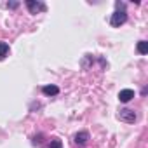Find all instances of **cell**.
Segmentation results:
<instances>
[{"mask_svg":"<svg viewBox=\"0 0 148 148\" xmlns=\"http://www.w3.org/2000/svg\"><path fill=\"white\" fill-rule=\"evenodd\" d=\"M125 21H127V12H125V9H124V4L117 2V11L112 14L110 25H112L113 28H119V26H122Z\"/></svg>","mask_w":148,"mask_h":148,"instance_id":"obj_1","label":"cell"},{"mask_svg":"<svg viewBox=\"0 0 148 148\" xmlns=\"http://www.w3.org/2000/svg\"><path fill=\"white\" fill-rule=\"evenodd\" d=\"M117 119L122 120V122H125V124H134V122L138 120V115H136V112L131 110V108H120L119 113H117Z\"/></svg>","mask_w":148,"mask_h":148,"instance_id":"obj_2","label":"cell"},{"mask_svg":"<svg viewBox=\"0 0 148 148\" xmlns=\"http://www.w3.org/2000/svg\"><path fill=\"white\" fill-rule=\"evenodd\" d=\"M26 7L30 11V14H38L45 11V4L44 2H37V0H26Z\"/></svg>","mask_w":148,"mask_h":148,"instance_id":"obj_3","label":"cell"},{"mask_svg":"<svg viewBox=\"0 0 148 148\" xmlns=\"http://www.w3.org/2000/svg\"><path fill=\"white\" fill-rule=\"evenodd\" d=\"M132 98H134V91H132V89H122V91L119 92L120 103H129Z\"/></svg>","mask_w":148,"mask_h":148,"instance_id":"obj_4","label":"cell"},{"mask_svg":"<svg viewBox=\"0 0 148 148\" xmlns=\"http://www.w3.org/2000/svg\"><path fill=\"white\" fill-rule=\"evenodd\" d=\"M73 141H75L77 145H86V143L89 141V132H87V131H80V132H77L75 136H73Z\"/></svg>","mask_w":148,"mask_h":148,"instance_id":"obj_5","label":"cell"},{"mask_svg":"<svg viewBox=\"0 0 148 148\" xmlns=\"http://www.w3.org/2000/svg\"><path fill=\"white\" fill-rule=\"evenodd\" d=\"M42 92L45 96H58L59 94V87L58 86H44L42 87Z\"/></svg>","mask_w":148,"mask_h":148,"instance_id":"obj_6","label":"cell"},{"mask_svg":"<svg viewBox=\"0 0 148 148\" xmlns=\"http://www.w3.org/2000/svg\"><path fill=\"white\" fill-rule=\"evenodd\" d=\"M7 54H9V44H5V42L0 40V61L5 59V58H7Z\"/></svg>","mask_w":148,"mask_h":148,"instance_id":"obj_7","label":"cell"},{"mask_svg":"<svg viewBox=\"0 0 148 148\" xmlns=\"http://www.w3.org/2000/svg\"><path fill=\"white\" fill-rule=\"evenodd\" d=\"M136 49H138L139 54H146V52H148V42H146V40H139Z\"/></svg>","mask_w":148,"mask_h":148,"instance_id":"obj_8","label":"cell"},{"mask_svg":"<svg viewBox=\"0 0 148 148\" xmlns=\"http://www.w3.org/2000/svg\"><path fill=\"white\" fill-rule=\"evenodd\" d=\"M49 148H63V143H61V139H51V145H49Z\"/></svg>","mask_w":148,"mask_h":148,"instance_id":"obj_9","label":"cell"},{"mask_svg":"<svg viewBox=\"0 0 148 148\" xmlns=\"http://www.w3.org/2000/svg\"><path fill=\"white\" fill-rule=\"evenodd\" d=\"M18 5H19V2H7V7L9 9H16Z\"/></svg>","mask_w":148,"mask_h":148,"instance_id":"obj_10","label":"cell"}]
</instances>
